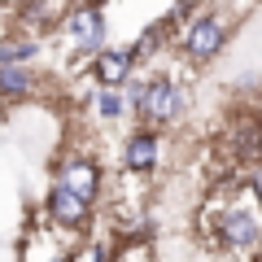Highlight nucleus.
Segmentation results:
<instances>
[{"mask_svg": "<svg viewBox=\"0 0 262 262\" xmlns=\"http://www.w3.org/2000/svg\"><path fill=\"white\" fill-rule=\"evenodd\" d=\"M35 88L31 66H0V101H22Z\"/></svg>", "mask_w": 262, "mask_h": 262, "instance_id": "9", "label": "nucleus"}, {"mask_svg": "<svg viewBox=\"0 0 262 262\" xmlns=\"http://www.w3.org/2000/svg\"><path fill=\"white\" fill-rule=\"evenodd\" d=\"M144 92H149V79H136V83L127 88V110H136V114H140V105H144Z\"/></svg>", "mask_w": 262, "mask_h": 262, "instance_id": "13", "label": "nucleus"}, {"mask_svg": "<svg viewBox=\"0 0 262 262\" xmlns=\"http://www.w3.org/2000/svg\"><path fill=\"white\" fill-rule=\"evenodd\" d=\"M210 236L232 253H253L262 245V219H258V210L232 201V206H223L210 219Z\"/></svg>", "mask_w": 262, "mask_h": 262, "instance_id": "1", "label": "nucleus"}, {"mask_svg": "<svg viewBox=\"0 0 262 262\" xmlns=\"http://www.w3.org/2000/svg\"><path fill=\"white\" fill-rule=\"evenodd\" d=\"M48 262H75V258H70V253H57V258H48Z\"/></svg>", "mask_w": 262, "mask_h": 262, "instance_id": "17", "label": "nucleus"}, {"mask_svg": "<svg viewBox=\"0 0 262 262\" xmlns=\"http://www.w3.org/2000/svg\"><path fill=\"white\" fill-rule=\"evenodd\" d=\"M223 44H227V18L223 13H196L188 22V31H184V57L188 61H196V66L214 61L223 53Z\"/></svg>", "mask_w": 262, "mask_h": 262, "instance_id": "2", "label": "nucleus"}, {"mask_svg": "<svg viewBox=\"0 0 262 262\" xmlns=\"http://www.w3.org/2000/svg\"><path fill=\"white\" fill-rule=\"evenodd\" d=\"M48 214H53L57 227H66V232H79V227L92 219V201L79 192H70L66 184H53V192H48Z\"/></svg>", "mask_w": 262, "mask_h": 262, "instance_id": "5", "label": "nucleus"}, {"mask_svg": "<svg viewBox=\"0 0 262 262\" xmlns=\"http://www.w3.org/2000/svg\"><path fill=\"white\" fill-rule=\"evenodd\" d=\"M192 5H196V0H175V9H170V18H166V22H184L188 13H192Z\"/></svg>", "mask_w": 262, "mask_h": 262, "instance_id": "14", "label": "nucleus"}, {"mask_svg": "<svg viewBox=\"0 0 262 262\" xmlns=\"http://www.w3.org/2000/svg\"><path fill=\"white\" fill-rule=\"evenodd\" d=\"M249 188H253V196H258V206H262V162H253V175H249Z\"/></svg>", "mask_w": 262, "mask_h": 262, "instance_id": "15", "label": "nucleus"}, {"mask_svg": "<svg viewBox=\"0 0 262 262\" xmlns=\"http://www.w3.org/2000/svg\"><path fill=\"white\" fill-rule=\"evenodd\" d=\"M61 27H66L70 44H75L83 57H96V53L105 48V9H101V5H88V0H83L79 9L66 13Z\"/></svg>", "mask_w": 262, "mask_h": 262, "instance_id": "3", "label": "nucleus"}, {"mask_svg": "<svg viewBox=\"0 0 262 262\" xmlns=\"http://www.w3.org/2000/svg\"><path fill=\"white\" fill-rule=\"evenodd\" d=\"M57 184H66L70 192L96 201V192H101V170H96V162H88V158H66L61 166H57Z\"/></svg>", "mask_w": 262, "mask_h": 262, "instance_id": "7", "label": "nucleus"}, {"mask_svg": "<svg viewBox=\"0 0 262 262\" xmlns=\"http://www.w3.org/2000/svg\"><path fill=\"white\" fill-rule=\"evenodd\" d=\"M122 110H127V101H122L118 92H114V88H101V92H96V114H101V118H122Z\"/></svg>", "mask_w": 262, "mask_h": 262, "instance_id": "11", "label": "nucleus"}, {"mask_svg": "<svg viewBox=\"0 0 262 262\" xmlns=\"http://www.w3.org/2000/svg\"><path fill=\"white\" fill-rule=\"evenodd\" d=\"M131 66H136V48H101L92 57V79L101 88H118L131 79Z\"/></svg>", "mask_w": 262, "mask_h": 262, "instance_id": "6", "label": "nucleus"}, {"mask_svg": "<svg viewBox=\"0 0 262 262\" xmlns=\"http://www.w3.org/2000/svg\"><path fill=\"white\" fill-rule=\"evenodd\" d=\"M184 105H188L184 88H179L170 75H158V79H149V92H144L140 114L149 122H158V127H166V122H175L179 114H184Z\"/></svg>", "mask_w": 262, "mask_h": 262, "instance_id": "4", "label": "nucleus"}, {"mask_svg": "<svg viewBox=\"0 0 262 262\" xmlns=\"http://www.w3.org/2000/svg\"><path fill=\"white\" fill-rule=\"evenodd\" d=\"M158 162H162V140H158V131H131L127 149H122V166L136 170V175H149Z\"/></svg>", "mask_w": 262, "mask_h": 262, "instance_id": "8", "label": "nucleus"}, {"mask_svg": "<svg viewBox=\"0 0 262 262\" xmlns=\"http://www.w3.org/2000/svg\"><path fill=\"white\" fill-rule=\"evenodd\" d=\"M88 5H101V9H105V5H110V0H88Z\"/></svg>", "mask_w": 262, "mask_h": 262, "instance_id": "18", "label": "nucleus"}, {"mask_svg": "<svg viewBox=\"0 0 262 262\" xmlns=\"http://www.w3.org/2000/svg\"><path fill=\"white\" fill-rule=\"evenodd\" d=\"M79 262H110V253L101 249V245H92V249H83V258Z\"/></svg>", "mask_w": 262, "mask_h": 262, "instance_id": "16", "label": "nucleus"}, {"mask_svg": "<svg viewBox=\"0 0 262 262\" xmlns=\"http://www.w3.org/2000/svg\"><path fill=\"white\" fill-rule=\"evenodd\" d=\"M166 31H170V22H166V27H149V31H144V35L131 44V48H136V61H140V57H153V53H158L162 39H166Z\"/></svg>", "mask_w": 262, "mask_h": 262, "instance_id": "12", "label": "nucleus"}, {"mask_svg": "<svg viewBox=\"0 0 262 262\" xmlns=\"http://www.w3.org/2000/svg\"><path fill=\"white\" fill-rule=\"evenodd\" d=\"M35 53H39V44L31 35L5 39V44H0V66H27V61H35Z\"/></svg>", "mask_w": 262, "mask_h": 262, "instance_id": "10", "label": "nucleus"}, {"mask_svg": "<svg viewBox=\"0 0 262 262\" xmlns=\"http://www.w3.org/2000/svg\"><path fill=\"white\" fill-rule=\"evenodd\" d=\"M258 122H262V118H258Z\"/></svg>", "mask_w": 262, "mask_h": 262, "instance_id": "19", "label": "nucleus"}]
</instances>
